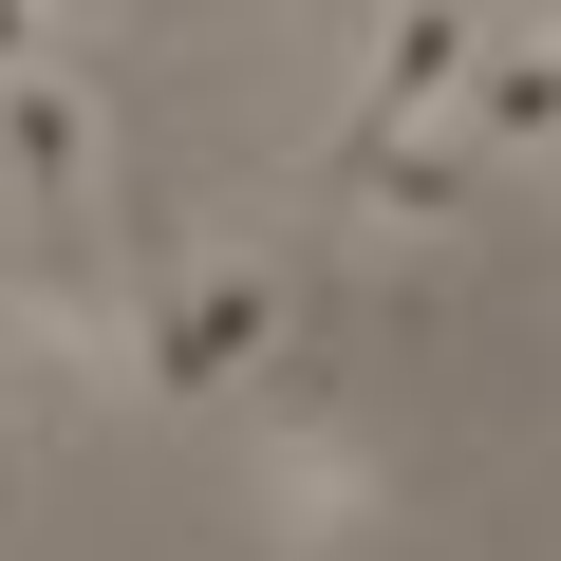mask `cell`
Wrapping results in <instances>:
<instances>
[{"label": "cell", "instance_id": "7", "mask_svg": "<svg viewBox=\"0 0 561 561\" xmlns=\"http://www.w3.org/2000/svg\"><path fill=\"white\" fill-rule=\"evenodd\" d=\"M468 206H486V169H468L449 131H412L393 169H356V187H337V225H356V243H449Z\"/></svg>", "mask_w": 561, "mask_h": 561}, {"label": "cell", "instance_id": "1", "mask_svg": "<svg viewBox=\"0 0 561 561\" xmlns=\"http://www.w3.org/2000/svg\"><path fill=\"white\" fill-rule=\"evenodd\" d=\"M280 337H300V262L225 243V262L150 280V300H113V393H150V412H225V393L280 375Z\"/></svg>", "mask_w": 561, "mask_h": 561}, {"label": "cell", "instance_id": "8", "mask_svg": "<svg viewBox=\"0 0 561 561\" xmlns=\"http://www.w3.org/2000/svg\"><path fill=\"white\" fill-rule=\"evenodd\" d=\"M38 57H76V20H38V0H0V76H38Z\"/></svg>", "mask_w": 561, "mask_h": 561}, {"label": "cell", "instance_id": "5", "mask_svg": "<svg viewBox=\"0 0 561 561\" xmlns=\"http://www.w3.org/2000/svg\"><path fill=\"white\" fill-rule=\"evenodd\" d=\"M449 150H468V169L561 150V38H542V20H486V57H468V94H449Z\"/></svg>", "mask_w": 561, "mask_h": 561}, {"label": "cell", "instance_id": "2", "mask_svg": "<svg viewBox=\"0 0 561 561\" xmlns=\"http://www.w3.org/2000/svg\"><path fill=\"white\" fill-rule=\"evenodd\" d=\"M468 57H486V20H449V0H412V20H375V76H356V113L319 131V169L356 187V169H393L412 131H449V94H468Z\"/></svg>", "mask_w": 561, "mask_h": 561}, {"label": "cell", "instance_id": "4", "mask_svg": "<svg viewBox=\"0 0 561 561\" xmlns=\"http://www.w3.org/2000/svg\"><path fill=\"white\" fill-rule=\"evenodd\" d=\"M0 187H38V206H94V187H113V113H94L76 57L0 76Z\"/></svg>", "mask_w": 561, "mask_h": 561}, {"label": "cell", "instance_id": "6", "mask_svg": "<svg viewBox=\"0 0 561 561\" xmlns=\"http://www.w3.org/2000/svg\"><path fill=\"white\" fill-rule=\"evenodd\" d=\"M94 375H113V319L57 300L38 262H0V393H38V412H57V393H94Z\"/></svg>", "mask_w": 561, "mask_h": 561}, {"label": "cell", "instance_id": "9", "mask_svg": "<svg viewBox=\"0 0 561 561\" xmlns=\"http://www.w3.org/2000/svg\"><path fill=\"white\" fill-rule=\"evenodd\" d=\"M225 561H300V542H262V524H243V542H225Z\"/></svg>", "mask_w": 561, "mask_h": 561}, {"label": "cell", "instance_id": "3", "mask_svg": "<svg viewBox=\"0 0 561 561\" xmlns=\"http://www.w3.org/2000/svg\"><path fill=\"white\" fill-rule=\"evenodd\" d=\"M243 505H262V542H337V524H375V449L356 431H319V412H280L262 449H243Z\"/></svg>", "mask_w": 561, "mask_h": 561}]
</instances>
